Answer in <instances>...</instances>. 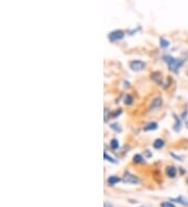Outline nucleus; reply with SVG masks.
I'll list each match as a JSON object with an SVG mask.
<instances>
[{
	"label": "nucleus",
	"mask_w": 188,
	"mask_h": 207,
	"mask_svg": "<svg viewBox=\"0 0 188 207\" xmlns=\"http://www.w3.org/2000/svg\"><path fill=\"white\" fill-rule=\"evenodd\" d=\"M176 116V115H175ZM181 127H182V122H181V119H180L179 117H177L176 116V124H175V131L176 132H179L180 130H181Z\"/></svg>",
	"instance_id": "9b49d317"
},
{
	"label": "nucleus",
	"mask_w": 188,
	"mask_h": 207,
	"mask_svg": "<svg viewBox=\"0 0 188 207\" xmlns=\"http://www.w3.org/2000/svg\"><path fill=\"white\" fill-rule=\"evenodd\" d=\"M164 144H165L164 140H163V139H161V138L156 139V140L154 141V143H153V145H154V147H155V149H157V150L162 149V147H164Z\"/></svg>",
	"instance_id": "6e6552de"
},
{
	"label": "nucleus",
	"mask_w": 188,
	"mask_h": 207,
	"mask_svg": "<svg viewBox=\"0 0 188 207\" xmlns=\"http://www.w3.org/2000/svg\"><path fill=\"white\" fill-rule=\"evenodd\" d=\"M120 114H121V110H118V111H116L115 113L113 114V115H112V117H114L115 118L116 116H118V115H120Z\"/></svg>",
	"instance_id": "aec40b11"
},
{
	"label": "nucleus",
	"mask_w": 188,
	"mask_h": 207,
	"mask_svg": "<svg viewBox=\"0 0 188 207\" xmlns=\"http://www.w3.org/2000/svg\"><path fill=\"white\" fill-rule=\"evenodd\" d=\"M110 145H111V147L112 149H114V150H117L118 147H119V141L117 140L116 138H114V139H112L111 140V142H110Z\"/></svg>",
	"instance_id": "4468645a"
},
{
	"label": "nucleus",
	"mask_w": 188,
	"mask_h": 207,
	"mask_svg": "<svg viewBox=\"0 0 188 207\" xmlns=\"http://www.w3.org/2000/svg\"><path fill=\"white\" fill-rule=\"evenodd\" d=\"M162 105V99H161L160 97H158V98H156V99L153 102V104H152V108H151V110H153V109H158L160 106Z\"/></svg>",
	"instance_id": "1a4fd4ad"
},
{
	"label": "nucleus",
	"mask_w": 188,
	"mask_h": 207,
	"mask_svg": "<svg viewBox=\"0 0 188 207\" xmlns=\"http://www.w3.org/2000/svg\"><path fill=\"white\" fill-rule=\"evenodd\" d=\"M175 201H177L178 203H180V204H182V205H185V206L187 205L188 206V200L184 198V197H178V198L175 199Z\"/></svg>",
	"instance_id": "ddd939ff"
},
{
	"label": "nucleus",
	"mask_w": 188,
	"mask_h": 207,
	"mask_svg": "<svg viewBox=\"0 0 188 207\" xmlns=\"http://www.w3.org/2000/svg\"><path fill=\"white\" fill-rule=\"evenodd\" d=\"M133 97L131 95H126V98H124V104L126 105H131V104H133Z\"/></svg>",
	"instance_id": "dca6fc26"
},
{
	"label": "nucleus",
	"mask_w": 188,
	"mask_h": 207,
	"mask_svg": "<svg viewBox=\"0 0 188 207\" xmlns=\"http://www.w3.org/2000/svg\"><path fill=\"white\" fill-rule=\"evenodd\" d=\"M163 59H164V61L167 63L169 69H170L171 71H173V72H178V71L180 70V68H181L184 64L183 60H181V59H176V58H173V57L169 56V55L164 56Z\"/></svg>",
	"instance_id": "f257e3e1"
},
{
	"label": "nucleus",
	"mask_w": 188,
	"mask_h": 207,
	"mask_svg": "<svg viewBox=\"0 0 188 207\" xmlns=\"http://www.w3.org/2000/svg\"><path fill=\"white\" fill-rule=\"evenodd\" d=\"M187 74H188V70H187Z\"/></svg>",
	"instance_id": "4be33fe9"
},
{
	"label": "nucleus",
	"mask_w": 188,
	"mask_h": 207,
	"mask_svg": "<svg viewBox=\"0 0 188 207\" xmlns=\"http://www.w3.org/2000/svg\"><path fill=\"white\" fill-rule=\"evenodd\" d=\"M123 181L126 183L129 184H139L140 183V180H139L138 177H136L135 175L131 173H126L123 176Z\"/></svg>",
	"instance_id": "20e7f679"
},
{
	"label": "nucleus",
	"mask_w": 188,
	"mask_h": 207,
	"mask_svg": "<svg viewBox=\"0 0 188 207\" xmlns=\"http://www.w3.org/2000/svg\"><path fill=\"white\" fill-rule=\"evenodd\" d=\"M105 159L107 161H109V162H112V163H117V161L115 160V159L113 158V157H111V156H109V154L107 153V152H105Z\"/></svg>",
	"instance_id": "2eb2a0df"
},
{
	"label": "nucleus",
	"mask_w": 188,
	"mask_h": 207,
	"mask_svg": "<svg viewBox=\"0 0 188 207\" xmlns=\"http://www.w3.org/2000/svg\"><path fill=\"white\" fill-rule=\"evenodd\" d=\"M105 207H113V205H111L110 203H107V202H106V203H105Z\"/></svg>",
	"instance_id": "412c9836"
},
{
	"label": "nucleus",
	"mask_w": 188,
	"mask_h": 207,
	"mask_svg": "<svg viewBox=\"0 0 188 207\" xmlns=\"http://www.w3.org/2000/svg\"><path fill=\"white\" fill-rule=\"evenodd\" d=\"M169 45H170V42H169L168 40H166V39H164V38L160 39V46L162 47V48H167V47H169Z\"/></svg>",
	"instance_id": "f8f14e48"
},
{
	"label": "nucleus",
	"mask_w": 188,
	"mask_h": 207,
	"mask_svg": "<svg viewBox=\"0 0 188 207\" xmlns=\"http://www.w3.org/2000/svg\"><path fill=\"white\" fill-rule=\"evenodd\" d=\"M177 169L175 166H167L166 167V175L168 176L169 178H175L177 176Z\"/></svg>",
	"instance_id": "39448f33"
},
{
	"label": "nucleus",
	"mask_w": 188,
	"mask_h": 207,
	"mask_svg": "<svg viewBox=\"0 0 188 207\" xmlns=\"http://www.w3.org/2000/svg\"><path fill=\"white\" fill-rule=\"evenodd\" d=\"M158 129V124L157 122H150V124H148L145 127L143 128V131H145V132H148V131H155Z\"/></svg>",
	"instance_id": "0eeeda50"
},
{
	"label": "nucleus",
	"mask_w": 188,
	"mask_h": 207,
	"mask_svg": "<svg viewBox=\"0 0 188 207\" xmlns=\"http://www.w3.org/2000/svg\"><path fill=\"white\" fill-rule=\"evenodd\" d=\"M161 207H176V206L171 202H163L161 204Z\"/></svg>",
	"instance_id": "a211bd4d"
},
{
	"label": "nucleus",
	"mask_w": 188,
	"mask_h": 207,
	"mask_svg": "<svg viewBox=\"0 0 188 207\" xmlns=\"http://www.w3.org/2000/svg\"><path fill=\"white\" fill-rule=\"evenodd\" d=\"M171 156H173L176 159H178V160H179V161H183V159H182V157L178 156V155H175V154H173V153H171Z\"/></svg>",
	"instance_id": "6ab92c4d"
},
{
	"label": "nucleus",
	"mask_w": 188,
	"mask_h": 207,
	"mask_svg": "<svg viewBox=\"0 0 188 207\" xmlns=\"http://www.w3.org/2000/svg\"><path fill=\"white\" fill-rule=\"evenodd\" d=\"M144 67H145V63L143 61L140 60H134L130 63V68L133 71H141L143 70Z\"/></svg>",
	"instance_id": "7ed1b4c3"
},
{
	"label": "nucleus",
	"mask_w": 188,
	"mask_h": 207,
	"mask_svg": "<svg viewBox=\"0 0 188 207\" xmlns=\"http://www.w3.org/2000/svg\"><path fill=\"white\" fill-rule=\"evenodd\" d=\"M108 184L111 186H114L116 185L117 183H119L120 182V178L117 177V176H110L109 178H108Z\"/></svg>",
	"instance_id": "423d86ee"
},
{
	"label": "nucleus",
	"mask_w": 188,
	"mask_h": 207,
	"mask_svg": "<svg viewBox=\"0 0 188 207\" xmlns=\"http://www.w3.org/2000/svg\"><path fill=\"white\" fill-rule=\"evenodd\" d=\"M123 37H124V32L120 29L113 30V32H111L109 35H108V39L113 43L117 42V41L121 40V39H123Z\"/></svg>",
	"instance_id": "f03ea898"
},
{
	"label": "nucleus",
	"mask_w": 188,
	"mask_h": 207,
	"mask_svg": "<svg viewBox=\"0 0 188 207\" xmlns=\"http://www.w3.org/2000/svg\"><path fill=\"white\" fill-rule=\"evenodd\" d=\"M111 129H113V130L116 131V132H121V128H120V126L118 124H112Z\"/></svg>",
	"instance_id": "f3484780"
},
{
	"label": "nucleus",
	"mask_w": 188,
	"mask_h": 207,
	"mask_svg": "<svg viewBox=\"0 0 188 207\" xmlns=\"http://www.w3.org/2000/svg\"><path fill=\"white\" fill-rule=\"evenodd\" d=\"M133 160H134L135 163H145V159L143 158V157L141 156L140 154H136L134 156V158H133Z\"/></svg>",
	"instance_id": "9d476101"
}]
</instances>
